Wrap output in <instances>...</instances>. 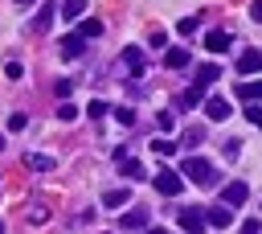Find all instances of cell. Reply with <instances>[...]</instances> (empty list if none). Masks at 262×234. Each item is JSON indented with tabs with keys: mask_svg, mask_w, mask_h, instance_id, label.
<instances>
[{
	"mask_svg": "<svg viewBox=\"0 0 262 234\" xmlns=\"http://www.w3.org/2000/svg\"><path fill=\"white\" fill-rule=\"evenodd\" d=\"M180 172H184L192 185H201V189H213V185H217V168H213L209 160H201V156H184V160H180Z\"/></svg>",
	"mask_w": 262,
	"mask_h": 234,
	"instance_id": "6da1fadb",
	"label": "cell"
},
{
	"mask_svg": "<svg viewBox=\"0 0 262 234\" xmlns=\"http://www.w3.org/2000/svg\"><path fill=\"white\" fill-rule=\"evenodd\" d=\"M119 57H123V66H127V74H131V78H143V74H147V53H143L139 45H127Z\"/></svg>",
	"mask_w": 262,
	"mask_h": 234,
	"instance_id": "7a4b0ae2",
	"label": "cell"
},
{
	"mask_svg": "<svg viewBox=\"0 0 262 234\" xmlns=\"http://www.w3.org/2000/svg\"><path fill=\"white\" fill-rule=\"evenodd\" d=\"M180 177H184V172H172V168H160L151 185H156V193H164V197H176V193L184 189V185H180Z\"/></svg>",
	"mask_w": 262,
	"mask_h": 234,
	"instance_id": "3957f363",
	"label": "cell"
},
{
	"mask_svg": "<svg viewBox=\"0 0 262 234\" xmlns=\"http://www.w3.org/2000/svg\"><path fill=\"white\" fill-rule=\"evenodd\" d=\"M205 222H209L213 230H225V226H233V205H229V201H221V205L205 209Z\"/></svg>",
	"mask_w": 262,
	"mask_h": 234,
	"instance_id": "277c9868",
	"label": "cell"
},
{
	"mask_svg": "<svg viewBox=\"0 0 262 234\" xmlns=\"http://www.w3.org/2000/svg\"><path fill=\"white\" fill-rule=\"evenodd\" d=\"M115 160H119V172H123V177H131V181H143V177H147V168H143L139 160H131V156H127V148H119V152H115Z\"/></svg>",
	"mask_w": 262,
	"mask_h": 234,
	"instance_id": "5b68a950",
	"label": "cell"
},
{
	"mask_svg": "<svg viewBox=\"0 0 262 234\" xmlns=\"http://www.w3.org/2000/svg\"><path fill=\"white\" fill-rule=\"evenodd\" d=\"M147 226H151V213H147V209H139V205H135V209H127V213L119 218V230H147Z\"/></svg>",
	"mask_w": 262,
	"mask_h": 234,
	"instance_id": "8992f818",
	"label": "cell"
},
{
	"mask_svg": "<svg viewBox=\"0 0 262 234\" xmlns=\"http://www.w3.org/2000/svg\"><path fill=\"white\" fill-rule=\"evenodd\" d=\"M176 222H180V230H201V226H209V222H205V209H196V205H184V209L176 213Z\"/></svg>",
	"mask_w": 262,
	"mask_h": 234,
	"instance_id": "52a82bcc",
	"label": "cell"
},
{
	"mask_svg": "<svg viewBox=\"0 0 262 234\" xmlns=\"http://www.w3.org/2000/svg\"><path fill=\"white\" fill-rule=\"evenodd\" d=\"M25 168H33V172H53V168H57V156H45V152H25Z\"/></svg>",
	"mask_w": 262,
	"mask_h": 234,
	"instance_id": "ba28073f",
	"label": "cell"
},
{
	"mask_svg": "<svg viewBox=\"0 0 262 234\" xmlns=\"http://www.w3.org/2000/svg\"><path fill=\"white\" fill-rule=\"evenodd\" d=\"M205 45H209V53H225V49L233 45V33H229V29H213V33L205 37Z\"/></svg>",
	"mask_w": 262,
	"mask_h": 234,
	"instance_id": "9c48e42d",
	"label": "cell"
},
{
	"mask_svg": "<svg viewBox=\"0 0 262 234\" xmlns=\"http://www.w3.org/2000/svg\"><path fill=\"white\" fill-rule=\"evenodd\" d=\"M82 49H86V37H82V33H70V37H61V57H66V62L82 57Z\"/></svg>",
	"mask_w": 262,
	"mask_h": 234,
	"instance_id": "30bf717a",
	"label": "cell"
},
{
	"mask_svg": "<svg viewBox=\"0 0 262 234\" xmlns=\"http://www.w3.org/2000/svg\"><path fill=\"white\" fill-rule=\"evenodd\" d=\"M205 115H209V119H229V115H233V107H229V99L213 94V99H205Z\"/></svg>",
	"mask_w": 262,
	"mask_h": 234,
	"instance_id": "8fae6325",
	"label": "cell"
},
{
	"mask_svg": "<svg viewBox=\"0 0 262 234\" xmlns=\"http://www.w3.org/2000/svg\"><path fill=\"white\" fill-rule=\"evenodd\" d=\"M246 197H250V185H246V181H229V185H225V197H221V201H229V205L237 209V205H246Z\"/></svg>",
	"mask_w": 262,
	"mask_h": 234,
	"instance_id": "7c38bea8",
	"label": "cell"
},
{
	"mask_svg": "<svg viewBox=\"0 0 262 234\" xmlns=\"http://www.w3.org/2000/svg\"><path fill=\"white\" fill-rule=\"evenodd\" d=\"M258 70H262V53H258V49L237 53V74H246V78H250V74H258Z\"/></svg>",
	"mask_w": 262,
	"mask_h": 234,
	"instance_id": "4fadbf2b",
	"label": "cell"
},
{
	"mask_svg": "<svg viewBox=\"0 0 262 234\" xmlns=\"http://www.w3.org/2000/svg\"><path fill=\"white\" fill-rule=\"evenodd\" d=\"M53 16H57V8H53V4H41V8H37V16H33V33H49Z\"/></svg>",
	"mask_w": 262,
	"mask_h": 234,
	"instance_id": "5bb4252c",
	"label": "cell"
},
{
	"mask_svg": "<svg viewBox=\"0 0 262 234\" xmlns=\"http://www.w3.org/2000/svg\"><path fill=\"white\" fill-rule=\"evenodd\" d=\"M217 78H221V66H213V62H205V66L192 70V82H201V86H209V82H217Z\"/></svg>",
	"mask_w": 262,
	"mask_h": 234,
	"instance_id": "9a60e30c",
	"label": "cell"
},
{
	"mask_svg": "<svg viewBox=\"0 0 262 234\" xmlns=\"http://www.w3.org/2000/svg\"><path fill=\"white\" fill-rule=\"evenodd\" d=\"M127 201H131V185H127V189H106V193H102V205H106V209H119V205H127Z\"/></svg>",
	"mask_w": 262,
	"mask_h": 234,
	"instance_id": "2e32d148",
	"label": "cell"
},
{
	"mask_svg": "<svg viewBox=\"0 0 262 234\" xmlns=\"http://www.w3.org/2000/svg\"><path fill=\"white\" fill-rule=\"evenodd\" d=\"M237 99H246V103H262V78H258V82H254V78L242 82V86H237Z\"/></svg>",
	"mask_w": 262,
	"mask_h": 234,
	"instance_id": "e0dca14e",
	"label": "cell"
},
{
	"mask_svg": "<svg viewBox=\"0 0 262 234\" xmlns=\"http://www.w3.org/2000/svg\"><path fill=\"white\" fill-rule=\"evenodd\" d=\"M164 66L184 70V66H188V49H180V45H176V49H168V53H164Z\"/></svg>",
	"mask_w": 262,
	"mask_h": 234,
	"instance_id": "ac0fdd59",
	"label": "cell"
},
{
	"mask_svg": "<svg viewBox=\"0 0 262 234\" xmlns=\"http://www.w3.org/2000/svg\"><path fill=\"white\" fill-rule=\"evenodd\" d=\"M180 103H184V107H205V86H201V82H192V86L184 90V99H180Z\"/></svg>",
	"mask_w": 262,
	"mask_h": 234,
	"instance_id": "d6986e66",
	"label": "cell"
},
{
	"mask_svg": "<svg viewBox=\"0 0 262 234\" xmlns=\"http://www.w3.org/2000/svg\"><path fill=\"white\" fill-rule=\"evenodd\" d=\"M82 12H86V0H66L61 4V21H78Z\"/></svg>",
	"mask_w": 262,
	"mask_h": 234,
	"instance_id": "ffe728a7",
	"label": "cell"
},
{
	"mask_svg": "<svg viewBox=\"0 0 262 234\" xmlns=\"http://www.w3.org/2000/svg\"><path fill=\"white\" fill-rule=\"evenodd\" d=\"M29 222H33V226H41V222H49V209H45L41 201H33V205H29Z\"/></svg>",
	"mask_w": 262,
	"mask_h": 234,
	"instance_id": "44dd1931",
	"label": "cell"
},
{
	"mask_svg": "<svg viewBox=\"0 0 262 234\" xmlns=\"http://www.w3.org/2000/svg\"><path fill=\"white\" fill-rule=\"evenodd\" d=\"M57 119H61V123H70V119H78V107L61 99V103H57Z\"/></svg>",
	"mask_w": 262,
	"mask_h": 234,
	"instance_id": "7402d4cb",
	"label": "cell"
},
{
	"mask_svg": "<svg viewBox=\"0 0 262 234\" xmlns=\"http://www.w3.org/2000/svg\"><path fill=\"white\" fill-rule=\"evenodd\" d=\"M82 37H102V21H82Z\"/></svg>",
	"mask_w": 262,
	"mask_h": 234,
	"instance_id": "603a6c76",
	"label": "cell"
},
{
	"mask_svg": "<svg viewBox=\"0 0 262 234\" xmlns=\"http://www.w3.org/2000/svg\"><path fill=\"white\" fill-rule=\"evenodd\" d=\"M196 25H201V16H184V21L176 25V33H180V37H188V33H196Z\"/></svg>",
	"mask_w": 262,
	"mask_h": 234,
	"instance_id": "cb8c5ba5",
	"label": "cell"
},
{
	"mask_svg": "<svg viewBox=\"0 0 262 234\" xmlns=\"http://www.w3.org/2000/svg\"><path fill=\"white\" fill-rule=\"evenodd\" d=\"M106 111H111V107H106L102 99H90V107H86V115H90V119H102Z\"/></svg>",
	"mask_w": 262,
	"mask_h": 234,
	"instance_id": "d4e9b609",
	"label": "cell"
},
{
	"mask_svg": "<svg viewBox=\"0 0 262 234\" xmlns=\"http://www.w3.org/2000/svg\"><path fill=\"white\" fill-rule=\"evenodd\" d=\"M201 140H205V127H188L184 131V148H196Z\"/></svg>",
	"mask_w": 262,
	"mask_h": 234,
	"instance_id": "484cf974",
	"label": "cell"
},
{
	"mask_svg": "<svg viewBox=\"0 0 262 234\" xmlns=\"http://www.w3.org/2000/svg\"><path fill=\"white\" fill-rule=\"evenodd\" d=\"M151 152H156V156H172L176 144H172V140H151Z\"/></svg>",
	"mask_w": 262,
	"mask_h": 234,
	"instance_id": "4316f807",
	"label": "cell"
},
{
	"mask_svg": "<svg viewBox=\"0 0 262 234\" xmlns=\"http://www.w3.org/2000/svg\"><path fill=\"white\" fill-rule=\"evenodd\" d=\"M115 119H119L123 127H131V123H135V111H131V107H119V111H115Z\"/></svg>",
	"mask_w": 262,
	"mask_h": 234,
	"instance_id": "83f0119b",
	"label": "cell"
},
{
	"mask_svg": "<svg viewBox=\"0 0 262 234\" xmlns=\"http://www.w3.org/2000/svg\"><path fill=\"white\" fill-rule=\"evenodd\" d=\"M4 74L16 82V78H25V66H20V62H8V66H4Z\"/></svg>",
	"mask_w": 262,
	"mask_h": 234,
	"instance_id": "f1b7e54d",
	"label": "cell"
},
{
	"mask_svg": "<svg viewBox=\"0 0 262 234\" xmlns=\"http://www.w3.org/2000/svg\"><path fill=\"white\" fill-rule=\"evenodd\" d=\"M156 123H160V131H172V127H176V115H172V111H164Z\"/></svg>",
	"mask_w": 262,
	"mask_h": 234,
	"instance_id": "f546056e",
	"label": "cell"
},
{
	"mask_svg": "<svg viewBox=\"0 0 262 234\" xmlns=\"http://www.w3.org/2000/svg\"><path fill=\"white\" fill-rule=\"evenodd\" d=\"M237 156H242V140H229L225 144V160H237Z\"/></svg>",
	"mask_w": 262,
	"mask_h": 234,
	"instance_id": "4dcf8cb0",
	"label": "cell"
},
{
	"mask_svg": "<svg viewBox=\"0 0 262 234\" xmlns=\"http://www.w3.org/2000/svg\"><path fill=\"white\" fill-rule=\"evenodd\" d=\"M246 119H250V123H254V127L262 131V107H254V103H250V111H246Z\"/></svg>",
	"mask_w": 262,
	"mask_h": 234,
	"instance_id": "1f68e13d",
	"label": "cell"
},
{
	"mask_svg": "<svg viewBox=\"0 0 262 234\" xmlns=\"http://www.w3.org/2000/svg\"><path fill=\"white\" fill-rule=\"evenodd\" d=\"M53 90H57V99H70V90H74V82H70V78H61V82H57Z\"/></svg>",
	"mask_w": 262,
	"mask_h": 234,
	"instance_id": "d6a6232c",
	"label": "cell"
},
{
	"mask_svg": "<svg viewBox=\"0 0 262 234\" xmlns=\"http://www.w3.org/2000/svg\"><path fill=\"white\" fill-rule=\"evenodd\" d=\"M25 123H29V115H20V111L8 119V127H12V131H25Z\"/></svg>",
	"mask_w": 262,
	"mask_h": 234,
	"instance_id": "836d02e7",
	"label": "cell"
},
{
	"mask_svg": "<svg viewBox=\"0 0 262 234\" xmlns=\"http://www.w3.org/2000/svg\"><path fill=\"white\" fill-rule=\"evenodd\" d=\"M151 45H156V49H164V45H168V33H164V29H156V33H151Z\"/></svg>",
	"mask_w": 262,
	"mask_h": 234,
	"instance_id": "e575fe53",
	"label": "cell"
},
{
	"mask_svg": "<svg viewBox=\"0 0 262 234\" xmlns=\"http://www.w3.org/2000/svg\"><path fill=\"white\" fill-rule=\"evenodd\" d=\"M250 21H258V25H262V0H254V4H250Z\"/></svg>",
	"mask_w": 262,
	"mask_h": 234,
	"instance_id": "d590c367",
	"label": "cell"
},
{
	"mask_svg": "<svg viewBox=\"0 0 262 234\" xmlns=\"http://www.w3.org/2000/svg\"><path fill=\"white\" fill-rule=\"evenodd\" d=\"M0 152H4V131H0Z\"/></svg>",
	"mask_w": 262,
	"mask_h": 234,
	"instance_id": "8d00e7d4",
	"label": "cell"
},
{
	"mask_svg": "<svg viewBox=\"0 0 262 234\" xmlns=\"http://www.w3.org/2000/svg\"><path fill=\"white\" fill-rule=\"evenodd\" d=\"M20 4H33V0H20Z\"/></svg>",
	"mask_w": 262,
	"mask_h": 234,
	"instance_id": "74e56055",
	"label": "cell"
},
{
	"mask_svg": "<svg viewBox=\"0 0 262 234\" xmlns=\"http://www.w3.org/2000/svg\"><path fill=\"white\" fill-rule=\"evenodd\" d=\"M0 230H4V222H0Z\"/></svg>",
	"mask_w": 262,
	"mask_h": 234,
	"instance_id": "f35d334b",
	"label": "cell"
}]
</instances>
